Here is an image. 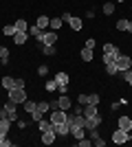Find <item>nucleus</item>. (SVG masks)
Returning a JSON list of instances; mask_svg holds the SVG:
<instances>
[{"label": "nucleus", "instance_id": "nucleus-1", "mask_svg": "<svg viewBox=\"0 0 132 147\" xmlns=\"http://www.w3.org/2000/svg\"><path fill=\"white\" fill-rule=\"evenodd\" d=\"M7 94H9V101H13V103H24L29 99L24 88H11V90H7Z\"/></svg>", "mask_w": 132, "mask_h": 147}, {"label": "nucleus", "instance_id": "nucleus-2", "mask_svg": "<svg viewBox=\"0 0 132 147\" xmlns=\"http://www.w3.org/2000/svg\"><path fill=\"white\" fill-rule=\"evenodd\" d=\"M119 55V49L114 46V44H104V64H110V61L117 59Z\"/></svg>", "mask_w": 132, "mask_h": 147}, {"label": "nucleus", "instance_id": "nucleus-3", "mask_svg": "<svg viewBox=\"0 0 132 147\" xmlns=\"http://www.w3.org/2000/svg\"><path fill=\"white\" fill-rule=\"evenodd\" d=\"M18 103H13V101H7L5 105H2V110H5V114H7V119L9 121H18V108H16Z\"/></svg>", "mask_w": 132, "mask_h": 147}, {"label": "nucleus", "instance_id": "nucleus-4", "mask_svg": "<svg viewBox=\"0 0 132 147\" xmlns=\"http://www.w3.org/2000/svg\"><path fill=\"white\" fill-rule=\"evenodd\" d=\"M128 141H132L130 132H123V129H119V127L112 132V143L114 145H123V143H128Z\"/></svg>", "mask_w": 132, "mask_h": 147}, {"label": "nucleus", "instance_id": "nucleus-5", "mask_svg": "<svg viewBox=\"0 0 132 147\" xmlns=\"http://www.w3.org/2000/svg\"><path fill=\"white\" fill-rule=\"evenodd\" d=\"M101 123H104V117H101L99 112H97L95 117H88V119H84V127H86V132H88V129H95V127H99Z\"/></svg>", "mask_w": 132, "mask_h": 147}, {"label": "nucleus", "instance_id": "nucleus-6", "mask_svg": "<svg viewBox=\"0 0 132 147\" xmlns=\"http://www.w3.org/2000/svg\"><path fill=\"white\" fill-rule=\"evenodd\" d=\"M114 61H117V66H119V73H121V70L132 68V57H130V55H121V53H119Z\"/></svg>", "mask_w": 132, "mask_h": 147}, {"label": "nucleus", "instance_id": "nucleus-7", "mask_svg": "<svg viewBox=\"0 0 132 147\" xmlns=\"http://www.w3.org/2000/svg\"><path fill=\"white\" fill-rule=\"evenodd\" d=\"M38 42H42V44H55L57 42V31H42V37H40Z\"/></svg>", "mask_w": 132, "mask_h": 147}, {"label": "nucleus", "instance_id": "nucleus-8", "mask_svg": "<svg viewBox=\"0 0 132 147\" xmlns=\"http://www.w3.org/2000/svg\"><path fill=\"white\" fill-rule=\"evenodd\" d=\"M38 49L42 51V55H46V57H53V55H57L55 44H42V42H38Z\"/></svg>", "mask_w": 132, "mask_h": 147}, {"label": "nucleus", "instance_id": "nucleus-9", "mask_svg": "<svg viewBox=\"0 0 132 147\" xmlns=\"http://www.w3.org/2000/svg\"><path fill=\"white\" fill-rule=\"evenodd\" d=\"M53 129H55L57 136H68L70 134V125L68 123H53Z\"/></svg>", "mask_w": 132, "mask_h": 147}, {"label": "nucleus", "instance_id": "nucleus-10", "mask_svg": "<svg viewBox=\"0 0 132 147\" xmlns=\"http://www.w3.org/2000/svg\"><path fill=\"white\" fill-rule=\"evenodd\" d=\"M57 108H60V110H66V112L73 108V101L68 99V94H60V99H57Z\"/></svg>", "mask_w": 132, "mask_h": 147}, {"label": "nucleus", "instance_id": "nucleus-11", "mask_svg": "<svg viewBox=\"0 0 132 147\" xmlns=\"http://www.w3.org/2000/svg\"><path fill=\"white\" fill-rule=\"evenodd\" d=\"M117 31H128V33H132V20L119 18L117 20Z\"/></svg>", "mask_w": 132, "mask_h": 147}, {"label": "nucleus", "instance_id": "nucleus-12", "mask_svg": "<svg viewBox=\"0 0 132 147\" xmlns=\"http://www.w3.org/2000/svg\"><path fill=\"white\" fill-rule=\"evenodd\" d=\"M55 129H46V132H42V143L44 145H53L55 143Z\"/></svg>", "mask_w": 132, "mask_h": 147}, {"label": "nucleus", "instance_id": "nucleus-13", "mask_svg": "<svg viewBox=\"0 0 132 147\" xmlns=\"http://www.w3.org/2000/svg\"><path fill=\"white\" fill-rule=\"evenodd\" d=\"M119 129H123V132H132V119L130 117H119Z\"/></svg>", "mask_w": 132, "mask_h": 147}, {"label": "nucleus", "instance_id": "nucleus-14", "mask_svg": "<svg viewBox=\"0 0 132 147\" xmlns=\"http://www.w3.org/2000/svg\"><path fill=\"white\" fill-rule=\"evenodd\" d=\"M26 40H29V33H26V31H16V35H13V44L22 46Z\"/></svg>", "mask_w": 132, "mask_h": 147}, {"label": "nucleus", "instance_id": "nucleus-15", "mask_svg": "<svg viewBox=\"0 0 132 147\" xmlns=\"http://www.w3.org/2000/svg\"><path fill=\"white\" fill-rule=\"evenodd\" d=\"M68 26H70L73 31H82V29H84V20H82V18H75V16H70Z\"/></svg>", "mask_w": 132, "mask_h": 147}, {"label": "nucleus", "instance_id": "nucleus-16", "mask_svg": "<svg viewBox=\"0 0 132 147\" xmlns=\"http://www.w3.org/2000/svg\"><path fill=\"white\" fill-rule=\"evenodd\" d=\"M49 24H51V18H49V16H38V20H35V26H38V29L46 31V29H49Z\"/></svg>", "mask_w": 132, "mask_h": 147}, {"label": "nucleus", "instance_id": "nucleus-17", "mask_svg": "<svg viewBox=\"0 0 132 147\" xmlns=\"http://www.w3.org/2000/svg\"><path fill=\"white\" fill-rule=\"evenodd\" d=\"M0 86L7 88V90H11V88H16V79H13V77H9V75H5V77H2V81H0Z\"/></svg>", "mask_w": 132, "mask_h": 147}, {"label": "nucleus", "instance_id": "nucleus-18", "mask_svg": "<svg viewBox=\"0 0 132 147\" xmlns=\"http://www.w3.org/2000/svg\"><path fill=\"white\" fill-rule=\"evenodd\" d=\"M97 105H90V103H86L84 105V119H88V117H95V114H97Z\"/></svg>", "mask_w": 132, "mask_h": 147}, {"label": "nucleus", "instance_id": "nucleus-19", "mask_svg": "<svg viewBox=\"0 0 132 147\" xmlns=\"http://www.w3.org/2000/svg\"><path fill=\"white\" fill-rule=\"evenodd\" d=\"M101 11H104V16H112L114 13V2H110V0L104 2V5H101Z\"/></svg>", "mask_w": 132, "mask_h": 147}, {"label": "nucleus", "instance_id": "nucleus-20", "mask_svg": "<svg viewBox=\"0 0 132 147\" xmlns=\"http://www.w3.org/2000/svg\"><path fill=\"white\" fill-rule=\"evenodd\" d=\"M13 26H16V31H29V22H26L24 18H18Z\"/></svg>", "mask_w": 132, "mask_h": 147}, {"label": "nucleus", "instance_id": "nucleus-21", "mask_svg": "<svg viewBox=\"0 0 132 147\" xmlns=\"http://www.w3.org/2000/svg\"><path fill=\"white\" fill-rule=\"evenodd\" d=\"M0 61H2V66L9 64V49L7 46H0Z\"/></svg>", "mask_w": 132, "mask_h": 147}, {"label": "nucleus", "instance_id": "nucleus-22", "mask_svg": "<svg viewBox=\"0 0 132 147\" xmlns=\"http://www.w3.org/2000/svg\"><path fill=\"white\" fill-rule=\"evenodd\" d=\"M44 90H46V92H55V90H57V81H55V77H53V79H46V84H44Z\"/></svg>", "mask_w": 132, "mask_h": 147}, {"label": "nucleus", "instance_id": "nucleus-23", "mask_svg": "<svg viewBox=\"0 0 132 147\" xmlns=\"http://www.w3.org/2000/svg\"><path fill=\"white\" fill-rule=\"evenodd\" d=\"M24 110L29 112V114H31V112H35V110H38V103H35L33 99H26V101H24Z\"/></svg>", "mask_w": 132, "mask_h": 147}, {"label": "nucleus", "instance_id": "nucleus-24", "mask_svg": "<svg viewBox=\"0 0 132 147\" xmlns=\"http://www.w3.org/2000/svg\"><path fill=\"white\" fill-rule=\"evenodd\" d=\"M106 73H108V75H119V66H117V61L106 64Z\"/></svg>", "mask_w": 132, "mask_h": 147}, {"label": "nucleus", "instance_id": "nucleus-25", "mask_svg": "<svg viewBox=\"0 0 132 147\" xmlns=\"http://www.w3.org/2000/svg\"><path fill=\"white\" fill-rule=\"evenodd\" d=\"M26 33H29V35H33L35 40H40V37H42V29H38L35 24H31V26H29V31H26Z\"/></svg>", "mask_w": 132, "mask_h": 147}, {"label": "nucleus", "instance_id": "nucleus-26", "mask_svg": "<svg viewBox=\"0 0 132 147\" xmlns=\"http://www.w3.org/2000/svg\"><path fill=\"white\" fill-rule=\"evenodd\" d=\"M119 75H121V79L126 81L128 86H132V70H130V68H128V70H121Z\"/></svg>", "mask_w": 132, "mask_h": 147}, {"label": "nucleus", "instance_id": "nucleus-27", "mask_svg": "<svg viewBox=\"0 0 132 147\" xmlns=\"http://www.w3.org/2000/svg\"><path fill=\"white\" fill-rule=\"evenodd\" d=\"M62 24H64V20H62V18H51V24H49V26H51V31H57Z\"/></svg>", "mask_w": 132, "mask_h": 147}, {"label": "nucleus", "instance_id": "nucleus-28", "mask_svg": "<svg viewBox=\"0 0 132 147\" xmlns=\"http://www.w3.org/2000/svg\"><path fill=\"white\" fill-rule=\"evenodd\" d=\"M82 59L84 61H93V49H86V46H84L82 49Z\"/></svg>", "mask_w": 132, "mask_h": 147}, {"label": "nucleus", "instance_id": "nucleus-29", "mask_svg": "<svg viewBox=\"0 0 132 147\" xmlns=\"http://www.w3.org/2000/svg\"><path fill=\"white\" fill-rule=\"evenodd\" d=\"M2 33H5L7 37H13V35H16V26H13V24H7V26H2Z\"/></svg>", "mask_w": 132, "mask_h": 147}, {"label": "nucleus", "instance_id": "nucleus-30", "mask_svg": "<svg viewBox=\"0 0 132 147\" xmlns=\"http://www.w3.org/2000/svg\"><path fill=\"white\" fill-rule=\"evenodd\" d=\"M38 125H40V132H46V129H53V123L51 121H38Z\"/></svg>", "mask_w": 132, "mask_h": 147}, {"label": "nucleus", "instance_id": "nucleus-31", "mask_svg": "<svg viewBox=\"0 0 132 147\" xmlns=\"http://www.w3.org/2000/svg\"><path fill=\"white\" fill-rule=\"evenodd\" d=\"M99 101H101L99 94H88V103L90 105H99Z\"/></svg>", "mask_w": 132, "mask_h": 147}, {"label": "nucleus", "instance_id": "nucleus-32", "mask_svg": "<svg viewBox=\"0 0 132 147\" xmlns=\"http://www.w3.org/2000/svg\"><path fill=\"white\" fill-rule=\"evenodd\" d=\"M38 75H40V77H49V66H46V64L38 66Z\"/></svg>", "mask_w": 132, "mask_h": 147}, {"label": "nucleus", "instance_id": "nucleus-33", "mask_svg": "<svg viewBox=\"0 0 132 147\" xmlns=\"http://www.w3.org/2000/svg\"><path fill=\"white\" fill-rule=\"evenodd\" d=\"M38 110H40V112H51L49 101H40V103H38Z\"/></svg>", "mask_w": 132, "mask_h": 147}, {"label": "nucleus", "instance_id": "nucleus-34", "mask_svg": "<svg viewBox=\"0 0 132 147\" xmlns=\"http://www.w3.org/2000/svg\"><path fill=\"white\" fill-rule=\"evenodd\" d=\"M90 145H93V141H90V138H86V136L77 141V147H90Z\"/></svg>", "mask_w": 132, "mask_h": 147}, {"label": "nucleus", "instance_id": "nucleus-35", "mask_svg": "<svg viewBox=\"0 0 132 147\" xmlns=\"http://www.w3.org/2000/svg\"><path fill=\"white\" fill-rule=\"evenodd\" d=\"M31 119H33V121H35V123H38V121H42V119H44V112H40V110L31 112Z\"/></svg>", "mask_w": 132, "mask_h": 147}, {"label": "nucleus", "instance_id": "nucleus-36", "mask_svg": "<svg viewBox=\"0 0 132 147\" xmlns=\"http://www.w3.org/2000/svg\"><path fill=\"white\" fill-rule=\"evenodd\" d=\"M77 103H82V105H86V103H88V94H86V92H79V97H77Z\"/></svg>", "mask_w": 132, "mask_h": 147}, {"label": "nucleus", "instance_id": "nucleus-37", "mask_svg": "<svg viewBox=\"0 0 132 147\" xmlns=\"http://www.w3.org/2000/svg\"><path fill=\"white\" fill-rule=\"evenodd\" d=\"M13 145V141H9L7 136H0V147H11Z\"/></svg>", "mask_w": 132, "mask_h": 147}, {"label": "nucleus", "instance_id": "nucleus-38", "mask_svg": "<svg viewBox=\"0 0 132 147\" xmlns=\"http://www.w3.org/2000/svg\"><path fill=\"white\" fill-rule=\"evenodd\" d=\"M73 114H84V105H82V103L73 105Z\"/></svg>", "mask_w": 132, "mask_h": 147}, {"label": "nucleus", "instance_id": "nucleus-39", "mask_svg": "<svg viewBox=\"0 0 132 147\" xmlns=\"http://www.w3.org/2000/svg\"><path fill=\"white\" fill-rule=\"evenodd\" d=\"M93 145H95V147H106V141L99 136V138H95V141H93Z\"/></svg>", "mask_w": 132, "mask_h": 147}, {"label": "nucleus", "instance_id": "nucleus-40", "mask_svg": "<svg viewBox=\"0 0 132 147\" xmlns=\"http://www.w3.org/2000/svg\"><path fill=\"white\" fill-rule=\"evenodd\" d=\"M88 134H90V141L99 138V132H97V127H95V129H88Z\"/></svg>", "mask_w": 132, "mask_h": 147}, {"label": "nucleus", "instance_id": "nucleus-41", "mask_svg": "<svg viewBox=\"0 0 132 147\" xmlns=\"http://www.w3.org/2000/svg\"><path fill=\"white\" fill-rule=\"evenodd\" d=\"M95 44H97V42H95V37H88V40H86V49H95Z\"/></svg>", "mask_w": 132, "mask_h": 147}, {"label": "nucleus", "instance_id": "nucleus-42", "mask_svg": "<svg viewBox=\"0 0 132 147\" xmlns=\"http://www.w3.org/2000/svg\"><path fill=\"white\" fill-rule=\"evenodd\" d=\"M24 86H26L24 79H16V88H24Z\"/></svg>", "mask_w": 132, "mask_h": 147}, {"label": "nucleus", "instance_id": "nucleus-43", "mask_svg": "<svg viewBox=\"0 0 132 147\" xmlns=\"http://www.w3.org/2000/svg\"><path fill=\"white\" fill-rule=\"evenodd\" d=\"M16 123H18V127H20V129H24V127H26V121H20V119H18Z\"/></svg>", "mask_w": 132, "mask_h": 147}, {"label": "nucleus", "instance_id": "nucleus-44", "mask_svg": "<svg viewBox=\"0 0 132 147\" xmlns=\"http://www.w3.org/2000/svg\"><path fill=\"white\" fill-rule=\"evenodd\" d=\"M110 110H112V112H114V110H119V101H114V103H110Z\"/></svg>", "mask_w": 132, "mask_h": 147}, {"label": "nucleus", "instance_id": "nucleus-45", "mask_svg": "<svg viewBox=\"0 0 132 147\" xmlns=\"http://www.w3.org/2000/svg\"><path fill=\"white\" fill-rule=\"evenodd\" d=\"M114 2H119V5H121V2H123V0H114Z\"/></svg>", "mask_w": 132, "mask_h": 147}, {"label": "nucleus", "instance_id": "nucleus-46", "mask_svg": "<svg viewBox=\"0 0 132 147\" xmlns=\"http://www.w3.org/2000/svg\"><path fill=\"white\" fill-rule=\"evenodd\" d=\"M0 94H2V90H0Z\"/></svg>", "mask_w": 132, "mask_h": 147}]
</instances>
